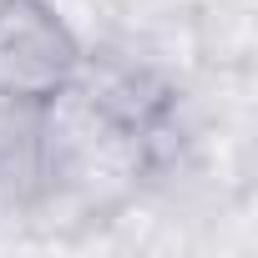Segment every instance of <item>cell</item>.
<instances>
[{"label": "cell", "instance_id": "cell-1", "mask_svg": "<svg viewBox=\"0 0 258 258\" xmlns=\"http://www.w3.org/2000/svg\"><path fill=\"white\" fill-rule=\"evenodd\" d=\"M86 76V46L51 0H0V116H51Z\"/></svg>", "mask_w": 258, "mask_h": 258}]
</instances>
